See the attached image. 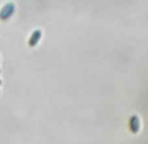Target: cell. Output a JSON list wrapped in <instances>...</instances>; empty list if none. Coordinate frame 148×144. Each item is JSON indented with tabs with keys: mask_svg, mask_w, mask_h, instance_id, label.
Segmentation results:
<instances>
[{
	"mask_svg": "<svg viewBox=\"0 0 148 144\" xmlns=\"http://www.w3.org/2000/svg\"><path fill=\"white\" fill-rule=\"evenodd\" d=\"M41 37H42V32L40 31V29H37V31H35L33 34H32L31 38H29V45L31 46V47H35V46L37 45L38 43H39Z\"/></svg>",
	"mask_w": 148,
	"mask_h": 144,
	"instance_id": "7a4b0ae2",
	"label": "cell"
},
{
	"mask_svg": "<svg viewBox=\"0 0 148 144\" xmlns=\"http://www.w3.org/2000/svg\"><path fill=\"white\" fill-rule=\"evenodd\" d=\"M0 83H1V81H0Z\"/></svg>",
	"mask_w": 148,
	"mask_h": 144,
	"instance_id": "277c9868",
	"label": "cell"
},
{
	"mask_svg": "<svg viewBox=\"0 0 148 144\" xmlns=\"http://www.w3.org/2000/svg\"><path fill=\"white\" fill-rule=\"evenodd\" d=\"M15 10V6L13 3H6L0 10V19L1 21H6L11 15L13 14Z\"/></svg>",
	"mask_w": 148,
	"mask_h": 144,
	"instance_id": "6da1fadb",
	"label": "cell"
},
{
	"mask_svg": "<svg viewBox=\"0 0 148 144\" xmlns=\"http://www.w3.org/2000/svg\"><path fill=\"white\" fill-rule=\"evenodd\" d=\"M130 126H131V130L134 132H137L138 128H139V120L136 116H133L130 120Z\"/></svg>",
	"mask_w": 148,
	"mask_h": 144,
	"instance_id": "3957f363",
	"label": "cell"
}]
</instances>
